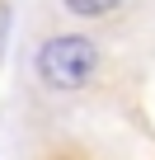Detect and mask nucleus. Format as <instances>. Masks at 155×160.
I'll return each mask as SVG.
<instances>
[{
	"label": "nucleus",
	"instance_id": "1",
	"mask_svg": "<svg viewBox=\"0 0 155 160\" xmlns=\"http://www.w3.org/2000/svg\"><path fill=\"white\" fill-rule=\"evenodd\" d=\"M33 71L47 90H85L99 71V47L80 33L42 38L38 52H33Z\"/></svg>",
	"mask_w": 155,
	"mask_h": 160
},
{
	"label": "nucleus",
	"instance_id": "2",
	"mask_svg": "<svg viewBox=\"0 0 155 160\" xmlns=\"http://www.w3.org/2000/svg\"><path fill=\"white\" fill-rule=\"evenodd\" d=\"M122 5V0H66V10L70 14H80V19H99V14H113Z\"/></svg>",
	"mask_w": 155,
	"mask_h": 160
}]
</instances>
